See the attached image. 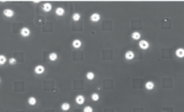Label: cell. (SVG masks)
<instances>
[{
    "instance_id": "cell-12",
    "label": "cell",
    "mask_w": 184,
    "mask_h": 112,
    "mask_svg": "<svg viewBox=\"0 0 184 112\" xmlns=\"http://www.w3.org/2000/svg\"><path fill=\"white\" fill-rule=\"evenodd\" d=\"M49 58L52 60V61H54L57 59V54L56 53H51L50 55H49Z\"/></svg>"
},
{
    "instance_id": "cell-18",
    "label": "cell",
    "mask_w": 184,
    "mask_h": 112,
    "mask_svg": "<svg viewBox=\"0 0 184 112\" xmlns=\"http://www.w3.org/2000/svg\"><path fill=\"white\" fill-rule=\"evenodd\" d=\"M79 18H80V15L79 14H73V20L74 21H78V20H79Z\"/></svg>"
},
{
    "instance_id": "cell-10",
    "label": "cell",
    "mask_w": 184,
    "mask_h": 112,
    "mask_svg": "<svg viewBox=\"0 0 184 112\" xmlns=\"http://www.w3.org/2000/svg\"><path fill=\"white\" fill-rule=\"evenodd\" d=\"M72 45H73L74 48H77V49H78V48H79V47L81 46V41L79 40H75L73 41Z\"/></svg>"
},
{
    "instance_id": "cell-9",
    "label": "cell",
    "mask_w": 184,
    "mask_h": 112,
    "mask_svg": "<svg viewBox=\"0 0 184 112\" xmlns=\"http://www.w3.org/2000/svg\"><path fill=\"white\" fill-rule=\"evenodd\" d=\"M133 57H134V53L132 51H127L126 53V59H133Z\"/></svg>"
},
{
    "instance_id": "cell-16",
    "label": "cell",
    "mask_w": 184,
    "mask_h": 112,
    "mask_svg": "<svg viewBox=\"0 0 184 112\" xmlns=\"http://www.w3.org/2000/svg\"><path fill=\"white\" fill-rule=\"evenodd\" d=\"M62 109L63 110H68V109H69V103H63V104L62 105Z\"/></svg>"
},
{
    "instance_id": "cell-13",
    "label": "cell",
    "mask_w": 184,
    "mask_h": 112,
    "mask_svg": "<svg viewBox=\"0 0 184 112\" xmlns=\"http://www.w3.org/2000/svg\"><path fill=\"white\" fill-rule=\"evenodd\" d=\"M56 14H57L58 15H62V14H64V10H63V8H62V7L57 8V9H56Z\"/></svg>"
},
{
    "instance_id": "cell-19",
    "label": "cell",
    "mask_w": 184,
    "mask_h": 112,
    "mask_svg": "<svg viewBox=\"0 0 184 112\" xmlns=\"http://www.w3.org/2000/svg\"><path fill=\"white\" fill-rule=\"evenodd\" d=\"M91 98H92V100H99V96L97 95V93H94V94H92Z\"/></svg>"
},
{
    "instance_id": "cell-22",
    "label": "cell",
    "mask_w": 184,
    "mask_h": 112,
    "mask_svg": "<svg viewBox=\"0 0 184 112\" xmlns=\"http://www.w3.org/2000/svg\"><path fill=\"white\" fill-rule=\"evenodd\" d=\"M15 62L16 61H15V58H11V59H10V64H12V65H13V64H15Z\"/></svg>"
},
{
    "instance_id": "cell-14",
    "label": "cell",
    "mask_w": 184,
    "mask_h": 112,
    "mask_svg": "<svg viewBox=\"0 0 184 112\" xmlns=\"http://www.w3.org/2000/svg\"><path fill=\"white\" fill-rule=\"evenodd\" d=\"M141 37V35H140V33H134L133 34H132V38L134 39V40H138L139 38Z\"/></svg>"
},
{
    "instance_id": "cell-21",
    "label": "cell",
    "mask_w": 184,
    "mask_h": 112,
    "mask_svg": "<svg viewBox=\"0 0 184 112\" xmlns=\"http://www.w3.org/2000/svg\"><path fill=\"white\" fill-rule=\"evenodd\" d=\"M84 112H92V108H90V107H86L84 109Z\"/></svg>"
},
{
    "instance_id": "cell-6",
    "label": "cell",
    "mask_w": 184,
    "mask_h": 112,
    "mask_svg": "<svg viewBox=\"0 0 184 112\" xmlns=\"http://www.w3.org/2000/svg\"><path fill=\"white\" fill-rule=\"evenodd\" d=\"M90 19H91V21H93V22H97V21H99L100 19V16L99 14H94L91 15Z\"/></svg>"
},
{
    "instance_id": "cell-7",
    "label": "cell",
    "mask_w": 184,
    "mask_h": 112,
    "mask_svg": "<svg viewBox=\"0 0 184 112\" xmlns=\"http://www.w3.org/2000/svg\"><path fill=\"white\" fill-rule=\"evenodd\" d=\"M35 72L37 74H42L43 72H44V67H43L42 66H38L35 68Z\"/></svg>"
},
{
    "instance_id": "cell-15",
    "label": "cell",
    "mask_w": 184,
    "mask_h": 112,
    "mask_svg": "<svg viewBox=\"0 0 184 112\" xmlns=\"http://www.w3.org/2000/svg\"><path fill=\"white\" fill-rule=\"evenodd\" d=\"M94 76H94V74L92 73V72H89L88 74H87V78L89 79V80H92V79L94 78Z\"/></svg>"
},
{
    "instance_id": "cell-5",
    "label": "cell",
    "mask_w": 184,
    "mask_h": 112,
    "mask_svg": "<svg viewBox=\"0 0 184 112\" xmlns=\"http://www.w3.org/2000/svg\"><path fill=\"white\" fill-rule=\"evenodd\" d=\"M42 8H43V10H44V11L48 12V11H50V10L52 9V5L49 4V3H45L42 6Z\"/></svg>"
},
{
    "instance_id": "cell-4",
    "label": "cell",
    "mask_w": 184,
    "mask_h": 112,
    "mask_svg": "<svg viewBox=\"0 0 184 112\" xmlns=\"http://www.w3.org/2000/svg\"><path fill=\"white\" fill-rule=\"evenodd\" d=\"M176 55L179 57H184V49H179L176 50Z\"/></svg>"
},
{
    "instance_id": "cell-17",
    "label": "cell",
    "mask_w": 184,
    "mask_h": 112,
    "mask_svg": "<svg viewBox=\"0 0 184 112\" xmlns=\"http://www.w3.org/2000/svg\"><path fill=\"white\" fill-rule=\"evenodd\" d=\"M28 101H29V103H30L31 105H34V104L36 103V100H35V99H34V97H32V98H30Z\"/></svg>"
},
{
    "instance_id": "cell-11",
    "label": "cell",
    "mask_w": 184,
    "mask_h": 112,
    "mask_svg": "<svg viewBox=\"0 0 184 112\" xmlns=\"http://www.w3.org/2000/svg\"><path fill=\"white\" fill-rule=\"evenodd\" d=\"M154 83H152V82H148V83H146V84H145L146 89H148V90L154 89Z\"/></svg>"
},
{
    "instance_id": "cell-2",
    "label": "cell",
    "mask_w": 184,
    "mask_h": 112,
    "mask_svg": "<svg viewBox=\"0 0 184 112\" xmlns=\"http://www.w3.org/2000/svg\"><path fill=\"white\" fill-rule=\"evenodd\" d=\"M21 34L23 36H24V37L28 36L30 34V30L28 28H23V29H22V31H21Z\"/></svg>"
},
{
    "instance_id": "cell-8",
    "label": "cell",
    "mask_w": 184,
    "mask_h": 112,
    "mask_svg": "<svg viewBox=\"0 0 184 112\" xmlns=\"http://www.w3.org/2000/svg\"><path fill=\"white\" fill-rule=\"evenodd\" d=\"M76 102H77L78 104H82L84 102V97L83 96H78L77 98H76Z\"/></svg>"
},
{
    "instance_id": "cell-1",
    "label": "cell",
    "mask_w": 184,
    "mask_h": 112,
    "mask_svg": "<svg viewBox=\"0 0 184 112\" xmlns=\"http://www.w3.org/2000/svg\"><path fill=\"white\" fill-rule=\"evenodd\" d=\"M139 46H140L141 49H147V48L149 47V44H148V42L146 40H141L140 43H139Z\"/></svg>"
},
{
    "instance_id": "cell-3",
    "label": "cell",
    "mask_w": 184,
    "mask_h": 112,
    "mask_svg": "<svg viewBox=\"0 0 184 112\" xmlns=\"http://www.w3.org/2000/svg\"><path fill=\"white\" fill-rule=\"evenodd\" d=\"M4 14L5 15V16H7V17H11V16H13V15H14V12L12 11V10L7 9V10H5V11H4Z\"/></svg>"
},
{
    "instance_id": "cell-20",
    "label": "cell",
    "mask_w": 184,
    "mask_h": 112,
    "mask_svg": "<svg viewBox=\"0 0 184 112\" xmlns=\"http://www.w3.org/2000/svg\"><path fill=\"white\" fill-rule=\"evenodd\" d=\"M5 61H7V58L4 56H0V64H4Z\"/></svg>"
}]
</instances>
